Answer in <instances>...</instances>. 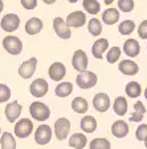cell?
Instances as JSON below:
<instances>
[{"instance_id":"cell-27","label":"cell","mask_w":147,"mask_h":149,"mask_svg":"<svg viewBox=\"0 0 147 149\" xmlns=\"http://www.w3.org/2000/svg\"><path fill=\"white\" fill-rule=\"evenodd\" d=\"M73 92V84L69 81H61L55 89V93L57 97H68Z\"/></svg>"},{"instance_id":"cell-26","label":"cell","mask_w":147,"mask_h":149,"mask_svg":"<svg viewBox=\"0 0 147 149\" xmlns=\"http://www.w3.org/2000/svg\"><path fill=\"white\" fill-rule=\"evenodd\" d=\"M0 145H1V149H16L15 136L9 132H3L0 136Z\"/></svg>"},{"instance_id":"cell-33","label":"cell","mask_w":147,"mask_h":149,"mask_svg":"<svg viewBox=\"0 0 147 149\" xmlns=\"http://www.w3.org/2000/svg\"><path fill=\"white\" fill-rule=\"evenodd\" d=\"M121 57V48L119 47H111L110 49L107 51V55H106V60L107 63L110 64H114L119 60Z\"/></svg>"},{"instance_id":"cell-35","label":"cell","mask_w":147,"mask_h":149,"mask_svg":"<svg viewBox=\"0 0 147 149\" xmlns=\"http://www.w3.org/2000/svg\"><path fill=\"white\" fill-rule=\"evenodd\" d=\"M135 137L138 141H144L147 139V124H139V127L135 129Z\"/></svg>"},{"instance_id":"cell-11","label":"cell","mask_w":147,"mask_h":149,"mask_svg":"<svg viewBox=\"0 0 147 149\" xmlns=\"http://www.w3.org/2000/svg\"><path fill=\"white\" fill-rule=\"evenodd\" d=\"M36 67H37V59L36 57H31L29 60H27V61H24V63L20 64L17 72H19V74H20V77L28 80V79H31L35 74V72H36Z\"/></svg>"},{"instance_id":"cell-23","label":"cell","mask_w":147,"mask_h":149,"mask_svg":"<svg viewBox=\"0 0 147 149\" xmlns=\"http://www.w3.org/2000/svg\"><path fill=\"white\" fill-rule=\"evenodd\" d=\"M72 109H73L76 113H78V115H84V113H86L88 112V109H89V104H88V101H86V99H84V97H74L73 100H72Z\"/></svg>"},{"instance_id":"cell-41","label":"cell","mask_w":147,"mask_h":149,"mask_svg":"<svg viewBox=\"0 0 147 149\" xmlns=\"http://www.w3.org/2000/svg\"><path fill=\"white\" fill-rule=\"evenodd\" d=\"M43 1H44L45 4H55L57 0H43Z\"/></svg>"},{"instance_id":"cell-47","label":"cell","mask_w":147,"mask_h":149,"mask_svg":"<svg viewBox=\"0 0 147 149\" xmlns=\"http://www.w3.org/2000/svg\"><path fill=\"white\" fill-rule=\"evenodd\" d=\"M0 136H1V128H0Z\"/></svg>"},{"instance_id":"cell-19","label":"cell","mask_w":147,"mask_h":149,"mask_svg":"<svg viewBox=\"0 0 147 149\" xmlns=\"http://www.w3.org/2000/svg\"><path fill=\"white\" fill-rule=\"evenodd\" d=\"M123 52L129 57H137L141 53V45L135 39H127L123 43Z\"/></svg>"},{"instance_id":"cell-2","label":"cell","mask_w":147,"mask_h":149,"mask_svg":"<svg viewBox=\"0 0 147 149\" xmlns=\"http://www.w3.org/2000/svg\"><path fill=\"white\" fill-rule=\"evenodd\" d=\"M13 132H15V136L19 137V139H27L33 132V123H32L31 118L27 117L19 118L15 124Z\"/></svg>"},{"instance_id":"cell-30","label":"cell","mask_w":147,"mask_h":149,"mask_svg":"<svg viewBox=\"0 0 147 149\" xmlns=\"http://www.w3.org/2000/svg\"><path fill=\"white\" fill-rule=\"evenodd\" d=\"M82 7L90 15H97L101 11V4L98 3V0H84Z\"/></svg>"},{"instance_id":"cell-3","label":"cell","mask_w":147,"mask_h":149,"mask_svg":"<svg viewBox=\"0 0 147 149\" xmlns=\"http://www.w3.org/2000/svg\"><path fill=\"white\" fill-rule=\"evenodd\" d=\"M97 81H98L97 74L92 71H88V69L84 72H80L76 79V84L81 89H90L97 84Z\"/></svg>"},{"instance_id":"cell-39","label":"cell","mask_w":147,"mask_h":149,"mask_svg":"<svg viewBox=\"0 0 147 149\" xmlns=\"http://www.w3.org/2000/svg\"><path fill=\"white\" fill-rule=\"evenodd\" d=\"M143 116L142 113H139V112H133L131 116L129 117V120L131 121V123H141L142 120H143Z\"/></svg>"},{"instance_id":"cell-18","label":"cell","mask_w":147,"mask_h":149,"mask_svg":"<svg viewBox=\"0 0 147 149\" xmlns=\"http://www.w3.org/2000/svg\"><path fill=\"white\" fill-rule=\"evenodd\" d=\"M107 48H109V40L107 39H97V41L92 47V53L95 59L101 60L104 59V53L107 51Z\"/></svg>"},{"instance_id":"cell-20","label":"cell","mask_w":147,"mask_h":149,"mask_svg":"<svg viewBox=\"0 0 147 149\" xmlns=\"http://www.w3.org/2000/svg\"><path fill=\"white\" fill-rule=\"evenodd\" d=\"M43 29V22L39 17H31L25 23V32L31 36H35Z\"/></svg>"},{"instance_id":"cell-25","label":"cell","mask_w":147,"mask_h":149,"mask_svg":"<svg viewBox=\"0 0 147 149\" xmlns=\"http://www.w3.org/2000/svg\"><path fill=\"white\" fill-rule=\"evenodd\" d=\"M113 111L117 116H125L127 113V100L123 96H118L114 100Z\"/></svg>"},{"instance_id":"cell-43","label":"cell","mask_w":147,"mask_h":149,"mask_svg":"<svg viewBox=\"0 0 147 149\" xmlns=\"http://www.w3.org/2000/svg\"><path fill=\"white\" fill-rule=\"evenodd\" d=\"M113 1L114 0H105V4H106V6H110V4H113Z\"/></svg>"},{"instance_id":"cell-22","label":"cell","mask_w":147,"mask_h":149,"mask_svg":"<svg viewBox=\"0 0 147 149\" xmlns=\"http://www.w3.org/2000/svg\"><path fill=\"white\" fill-rule=\"evenodd\" d=\"M88 144V139L84 133H73L69 139V146L74 149H84Z\"/></svg>"},{"instance_id":"cell-37","label":"cell","mask_w":147,"mask_h":149,"mask_svg":"<svg viewBox=\"0 0 147 149\" xmlns=\"http://www.w3.org/2000/svg\"><path fill=\"white\" fill-rule=\"evenodd\" d=\"M138 36L141 37L142 40H146V39H147V20H143V22L139 24V27H138Z\"/></svg>"},{"instance_id":"cell-28","label":"cell","mask_w":147,"mask_h":149,"mask_svg":"<svg viewBox=\"0 0 147 149\" xmlns=\"http://www.w3.org/2000/svg\"><path fill=\"white\" fill-rule=\"evenodd\" d=\"M125 92L129 97H131V99H137V97L141 96V93H142L141 84H139L138 81H130V83L126 84Z\"/></svg>"},{"instance_id":"cell-14","label":"cell","mask_w":147,"mask_h":149,"mask_svg":"<svg viewBox=\"0 0 147 149\" xmlns=\"http://www.w3.org/2000/svg\"><path fill=\"white\" fill-rule=\"evenodd\" d=\"M65 22L69 28H81L86 24V15L82 11H74L68 15Z\"/></svg>"},{"instance_id":"cell-8","label":"cell","mask_w":147,"mask_h":149,"mask_svg":"<svg viewBox=\"0 0 147 149\" xmlns=\"http://www.w3.org/2000/svg\"><path fill=\"white\" fill-rule=\"evenodd\" d=\"M0 27L6 32H15L20 27V17L16 13H7L1 19Z\"/></svg>"},{"instance_id":"cell-40","label":"cell","mask_w":147,"mask_h":149,"mask_svg":"<svg viewBox=\"0 0 147 149\" xmlns=\"http://www.w3.org/2000/svg\"><path fill=\"white\" fill-rule=\"evenodd\" d=\"M134 112H139V113H142V115H144L146 113V107L143 105V102L142 101H137L134 104Z\"/></svg>"},{"instance_id":"cell-1","label":"cell","mask_w":147,"mask_h":149,"mask_svg":"<svg viewBox=\"0 0 147 149\" xmlns=\"http://www.w3.org/2000/svg\"><path fill=\"white\" fill-rule=\"evenodd\" d=\"M29 113H31V116L33 117V120L43 123V121L49 118V116H50V109H49V107L46 105V104H44V102L33 101L31 105H29Z\"/></svg>"},{"instance_id":"cell-10","label":"cell","mask_w":147,"mask_h":149,"mask_svg":"<svg viewBox=\"0 0 147 149\" xmlns=\"http://www.w3.org/2000/svg\"><path fill=\"white\" fill-rule=\"evenodd\" d=\"M53 29H55L56 35H57L60 39L69 40V39L72 37L70 28L68 27L66 22H65L62 17H55L53 19Z\"/></svg>"},{"instance_id":"cell-36","label":"cell","mask_w":147,"mask_h":149,"mask_svg":"<svg viewBox=\"0 0 147 149\" xmlns=\"http://www.w3.org/2000/svg\"><path fill=\"white\" fill-rule=\"evenodd\" d=\"M11 99V89L6 84H0V102H7Z\"/></svg>"},{"instance_id":"cell-45","label":"cell","mask_w":147,"mask_h":149,"mask_svg":"<svg viewBox=\"0 0 147 149\" xmlns=\"http://www.w3.org/2000/svg\"><path fill=\"white\" fill-rule=\"evenodd\" d=\"M144 97H146V100H147V88L144 89Z\"/></svg>"},{"instance_id":"cell-9","label":"cell","mask_w":147,"mask_h":149,"mask_svg":"<svg viewBox=\"0 0 147 149\" xmlns=\"http://www.w3.org/2000/svg\"><path fill=\"white\" fill-rule=\"evenodd\" d=\"M88 64H89V60H88L85 51L84 49L74 51L73 57H72V67L78 72H84L88 69Z\"/></svg>"},{"instance_id":"cell-6","label":"cell","mask_w":147,"mask_h":149,"mask_svg":"<svg viewBox=\"0 0 147 149\" xmlns=\"http://www.w3.org/2000/svg\"><path fill=\"white\" fill-rule=\"evenodd\" d=\"M52 128L46 124H43L40 127H37L36 132H35V141L39 145H46V144L50 143L52 140Z\"/></svg>"},{"instance_id":"cell-29","label":"cell","mask_w":147,"mask_h":149,"mask_svg":"<svg viewBox=\"0 0 147 149\" xmlns=\"http://www.w3.org/2000/svg\"><path fill=\"white\" fill-rule=\"evenodd\" d=\"M88 31L94 37L99 36L102 33V23L97 17H92L89 20V23H88Z\"/></svg>"},{"instance_id":"cell-16","label":"cell","mask_w":147,"mask_h":149,"mask_svg":"<svg viewBox=\"0 0 147 149\" xmlns=\"http://www.w3.org/2000/svg\"><path fill=\"white\" fill-rule=\"evenodd\" d=\"M129 132H130L129 124L125 120H117L111 125V133L117 139H123V137H126L129 134Z\"/></svg>"},{"instance_id":"cell-46","label":"cell","mask_w":147,"mask_h":149,"mask_svg":"<svg viewBox=\"0 0 147 149\" xmlns=\"http://www.w3.org/2000/svg\"><path fill=\"white\" fill-rule=\"evenodd\" d=\"M144 146H146V148H147V139L144 140Z\"/></svg>"},{"instance_id":"cell-13","label":"cell","mask_w":147,"mask_h":149,"mask_svg":"<svg viewBox=\"0 0 147 149\" xmlns=\"http://www.w3.org/2000/svg\"><path fill=\"white\" fill-rule=\"evenodd\" d=\"M21 111H23V107L20 105V102L19 101H12V102H8L6 105V117L9 123H16L21 115Z\"/></svg>"},{"instance_id":"cell-15","label":"cell","mask_w":147,"mask_h":149,"mask_svg":"<svg viewBox=\"0 0 147 149\" xmlns=\"http://www.w3.org/2000/svg\"><path fill=\"white\" fill-rule=\"evenodd\" d=\"M48 74L53 81H60L61 83V80L66 74V68H65V65L62 63H53V64H50V67L48 69Z\"/></svg>"},{"instance_id":"cell-17","label":"cell","mask_w":147,"mask_h":149,"mask_svg":"<svg viewBox=\"0 0 147 149\" xmlns=\"http://www.w3.org/2000/svg\"><path fill=\"white\" fill-rule=\"evenodd\" d=\"M118 69H119L121 73L126 74V76H135V74L139 72V67L138 64L133 60H122L118 65Z\"/></svg>"},{"instance_id":"cell-38","label":"cell","mask_w":147,"mask_h":149,"mask_svg":"<svg viewBox=\"0 0 147 149\" xmlns=\"http://www.w3.org/2000/svg\"><path fill=\"white\" fill-rule=\"evenodd\" d=\"M20 3L25 9H29V11L37 7V0H20Z\"/></svg>"},{"instance_id":"cell-44","label":"cell","mask_w":147,"mask_h":149,"mask_svg":"<svg viewBox=\"0 0 147 149\" xmlns=\"http://www.w3.org/2000/svg\"><path fill=\"white\" fill-rule=\"evenodd\" d=\"M68 1H69V3H77V1H78V0H68Z\"/></svg>"},{"instance_id":"cell-4","label":"cell","mask_w":147,"mask_h":149,"mask_svg":"<svg viewBox=\"0 0 147 149\" xmlns=\"http://www.w3.org/2000/svg\"><path fill=\"white\" fill-rule=\"evenodd\" d=\"M3 48L9 53V55H19L23 51V41L17 36L8 35L3 39Z\"/></svg>"},{"instance_id":"cell-12","label":"cell","mask_w":147,"mask_h":149,"mask_svg":"<svg viewBox=\"0 0 147 149\" xmlns=\"http://www.w3.org/2000/svg\"><path fill=\"white\" fill-rule=\"evenodd\" d=\"M93 107H94V109L97 112L105 113V112H107L109 108L111 107L110 105V97L104 92L95 93L94 97H93Z\"/></svg>"},{"instance_id":"cell-24","label":"cell","mask_w":147,"mask_h":149,"mask_svg":"<svg viewBox=\"0 0 147 149\" xmlns=\"http://www.w3.org/2000/svg\"><path fill=\"white\" fill-rule=\"evenodd\" d=\"M80 128L85 133H93L97 129V120L93 116H85V117L81 118Z\"/></svg>"},{"instance_id":"cell-31","label":"cell","mask_w":147,"mask_h":149,"mask_svg":"<svg viewBox=\"0 0 147 149\" xmlns=\"http://www.w3.org/2000/svg\"><path fill=\"white\" fill-rule=\"evenodd\" d=\"M89 146L90 149H110L111 144L109 140L104 139V137H97V139L90 141Z\"/></svg>"},{"instance_id":"cell-42","label":"cell","mask_w":147,"mask_h":149,"mask_svg":"<svg viewBox=\"0 0 147 149\" xmlns=\"http://www.w3.org/2000/svg\"><path fill=\"white\" fill-rule=\"evenodd\" d=\"M3 9H4V3H3V0H0V13H1Z\"/></svg>"},{"instance_id":"cell-7","label":"cell","mask_w":147,"mask_h":149,"mask_svg":"<svg viewBox=\"0 0 147 149\" xmlns=\"http://www.w3.org/2000/svg\"><path fill=\"white\" fill-rule=\"evenodd\" d=\"M49 91V84L46 80H44V79H35L33 81H32V84L29 85V92H31V95L33 97H44L48 93Z\"/></svg>"},{"instance_id":"cell-21","label":"cell","mask_w":147,"mask_h":149,"mask_svg":"<svg viewBox=\"0 0 147 149\" xmlns=\"http://www.w3.org/2000/svg\"><path fill=\"white\" fill-rule=\"evenodd\" d=\"M119 20V11L117 8H107L102 13V22L106 25H114Z\"/></svg>"},{"instance_id":"cell-5","label":"cell","mask_w":147,"mask_h":149,"mask_svg":"<svg viewBox=\"0 0 147 149\" xmlns=\"http://www.w3.org/2000/svg\"><path fill=\"white\" fill-rule=\"evenodd\" d=\"M70 132V121L68 120L66 117H60L56 120L55 123V136L57 140L62 141L69 136Z\"/></svg>"},{"instance_id":"cell-32","label":"cell","mask_w":147,"mask_h":149,"mask_svg":"<svg viewBox=\"0 0 147 149\" xmlns=\"http://www.w3.org/2000/svg\"><path fill=\"white\" fill-rule=\"evenodd\" d=\"M134 29H135V23L133 20H125V22H122L118 25V31L123 36H127V35L133 33Z\"/></svg>"},{"instance_id":"cell-34","label":"cell","mask_w":147,"mask_h":149,"mask_svg":"<svg viewBox=\"0 0 147 149\" xmlns=\"http://www.w3.org/2000/svg\"><path fill=\"white\" fill-rule=\"evenodd\" d=\"M135 7L134 0H118V8L122 12H131Z\"/></svg>"}]
</instances>
